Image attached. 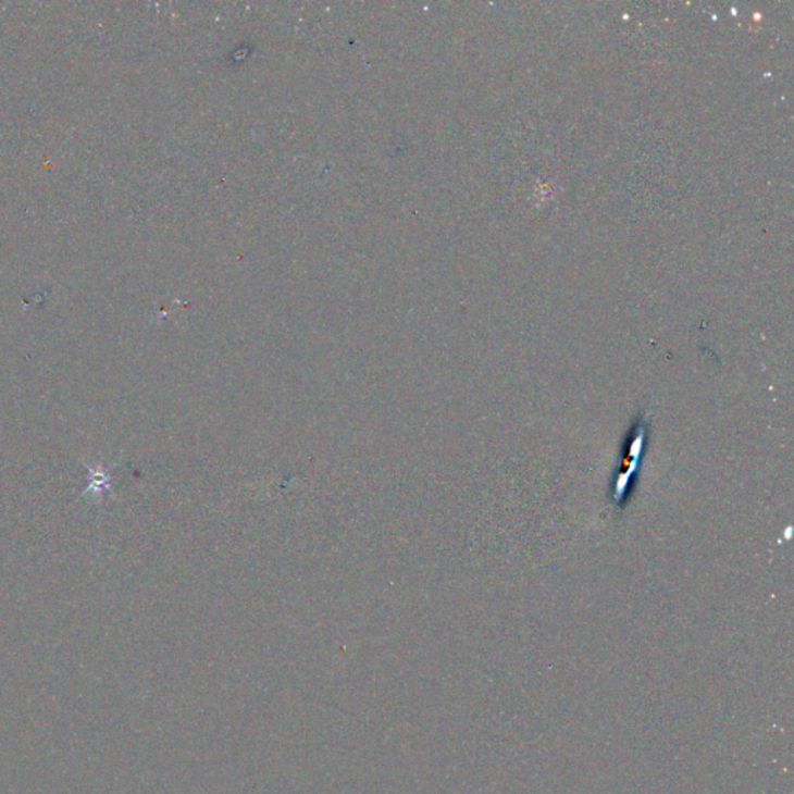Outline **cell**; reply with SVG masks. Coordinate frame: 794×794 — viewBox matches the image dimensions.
I'll use <instances>...</instances> for the list:
<instances>
[{"label": "cell", "mask_w": 794, "mask_h": 794, "mask_svg": "<svg viewBox=\"0 0 794 794\" xmlns=\"http://www.w3.org/2000/svg\"><path fill=\"white\" fill-rule=\"evenodd\" d=\"M648 421L650 417L646 410L640 413L635 422V427H632V438L628 444V451L622 458L621 464H619L618 472L615 473L613 489H611V505L621 508L624 505L625 498L632 486V479L636 475L637 469L641 468V458H643L644 443H646V435L648 429Z\"/></svg>", "instance_id": "cell-1"}]
</instances>
